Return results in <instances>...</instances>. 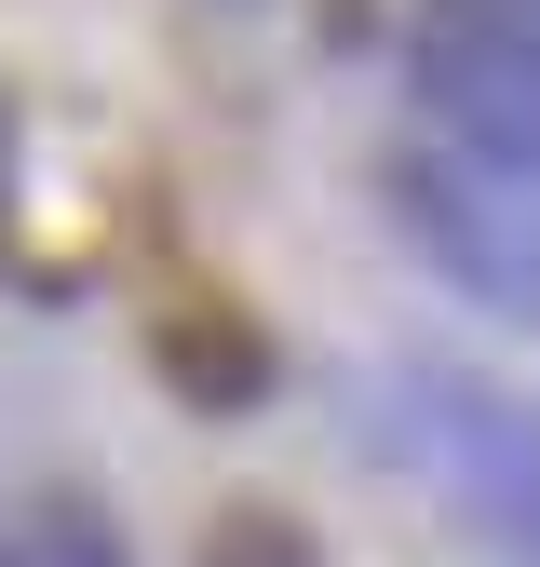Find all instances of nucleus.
<instances>
[{
    "label": "nucleus",
    "instance_id": "obj_2",
    "mask_svg": "<svg viewBox=\"0 0 540 567\" xmlns=\"http://www.w3.org/2000/svg\"><path fill=\"white\" fill-rule=\"evenodd\" d=\"M378 419H392V446L419 460L487 540H513V554L540 567V419H527L513 392L459 379V365H405V379L378 392Z\"/></svg>",
    "mask_w": 540,
    "mask_h": 567
},
{
    "label": "nucleus",
    "instance_id": "obj_3",
    "mask_svg": "<svg viewBox=\"0 0 540 567\" xmlns=\"http://www.w3.org/2000/svg\"><path fill=\"white\" fill-rule=\"evenodd\" d=\"M392 230L419 244L459 298H487V311H527L540 298V230L500 217V176H472L459 150H405L392 163Z\"/></svg>",
    "mask_w": 540,
    "mask_h": 567
},
{
    "label": "nucleus",
    "instance_id": "obj_1",
    "mask_svg": "<svg viewBox=\"0 0 540 567\" xmlns=\"http://www.w3.org/2000/svg\"><path fill=\"white\" fill-rule=\"evenodd\" d=\"M405 82L472 176H540V0H405Z\"/></svg>",
    "mask_w": 540,
    "mask_h": 567
},
{
    "label": "nucleus",
    "instance_id": "obj_6",
    "mask_svg": "<svg viewBox=\"0 0 540 567\" xmlns=\"http://www.w3.org/2000/svg\"><path fill=\"white\" fill-rule=\"evenodd\" d=\"M202 567H324V554H311V527H298V514H257V501H243V514L202 527Z\"/></svg>",
    "mask_w": 540,
    "mask_h": 567
},
{
    "label": "nucleus",
    "instance_id": "obj_5",
    "mask_svg": "<svg viewBox=\"0 0 540 567\" xmlns=\"http://www.w3.org/2000/svg\"><path fill=\"white\" fill-rule=\"evenodd\" d=\"M0 567H135V554H122V527L82 501V486H54V501H28V527L0 540Z\"/></svg>",
    "mask_w": 540,
    "mask_h": 567
},
{
    "label": "nucleus",
    "instance_id": "obj_4",
    "mask_svg": "<svg viewBox=\"0 0 540 567\" xmlns=\"http://www.w3.org/2000/svg\"><path fill=\"white\" fill-rule=\"evenodd\" d=\"M163 379H176V392H202V405H257L270 351H257L230 311H189V324H163Z\"/></svg>",
    "mask_w": 540,
    "mask_h": 567
},
{
    "label": "nucleus",
    "instance_id": "obj_7",
    "mask_svg": "<svg viewBox=\"0 0 540 567\" xmlns=\"http://www.w3.org/2000/svg\"><path fill=\"white\" fill-rule=\"evenodd\" d=\"M527 311H540V298H527Z\"/></svg>",
    "mask_w": 540,
    "mask_h": 567
}]
</instances>
